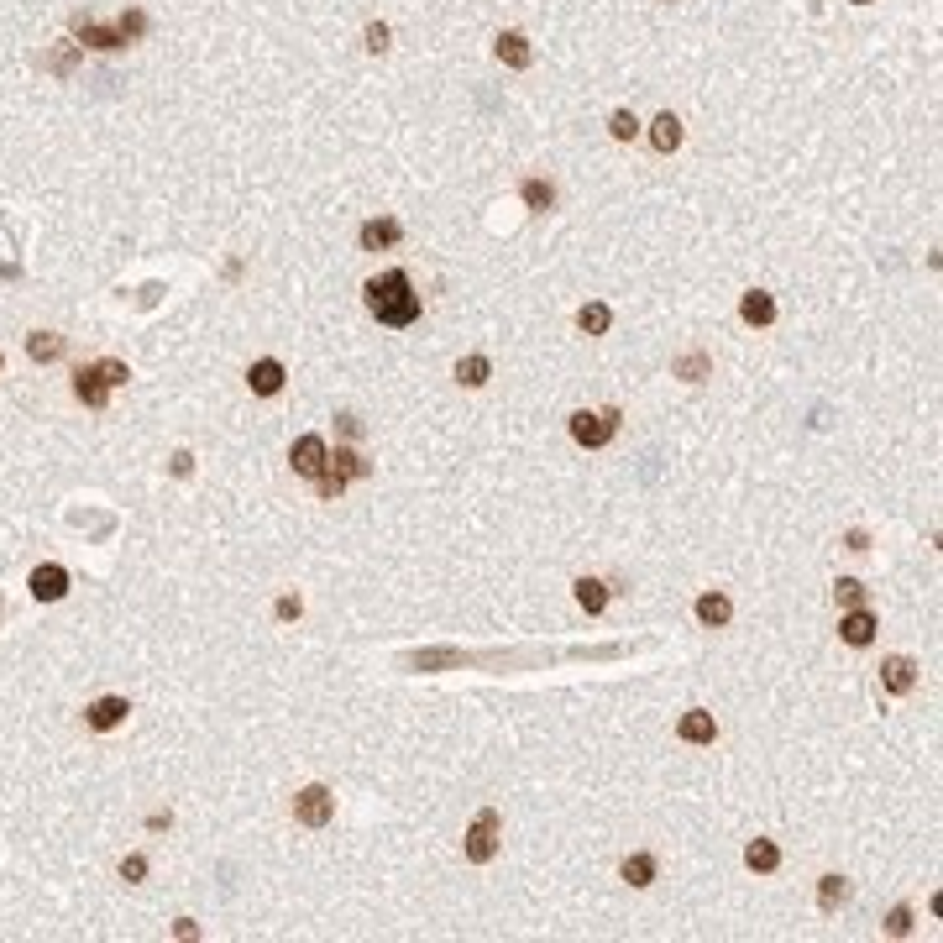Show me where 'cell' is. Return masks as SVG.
<instances>
[{"label": "cell", "mask_w": 943, "mask_h": 943, "mask_svg": "<svg viewBox=\"0 0 943 943\" xmlns=\"http://www.w3.org/2000/svg\"><path fill=\"white\" fill-rule=\"evenodd\" d=\"M362 299H367V310H373L377 325L404 331V325H415V320H419V293H415V283H409V272H398V268L367 278Z\"/></svg>", "instance_id": "6da1fadb"}, {"label": "cell", "mask_w": 943, "mask_h": 943, "mask_svg": "<svg viewBox=\"0 0 943 943\" xmlns=\"http://www.w3.org/2000/svg\"><path fill=\"white\" fill-rule=\"evenodd\" d=\"M373 472V461L362 456V451H352V446H335L331 456H325V466H320V477H314V493L331 503L346 493V482H362Z\"/></svg>", "instance_id": "7a4b0ae2"}, {"label": "cell", "mask_w": 943, "mask_h": 943, "mask_svg": "<svg viewBox=\"0 0 943 943\" xmlns=\"http://www.w3.org/2000/svg\"><path fill=\"white\" fill-rule=\"evenodd\" d=\"M503 817L498 807H482L477 817H472V828H466V838H461V855L472 859V865H487V859L503 849Z\"/></svg>", "instance_id": "3957f363"}, {"label": "cell", "mask_w": 943, "mask_h": 943, "mask_svg": "<svg viewBox=\"0 0 943 943\" xmlns=\"http://www.w3.org/2000/svg\"><path fill=\"white\" fill-rule=\"evenodd\" d=\"M619 409H577L571 415V440L577 446H587V451H598V446H608V440L619 436Z\"/></svg>", "instance_id": "277c9868"}, {"label": "cell", "mask_w": 943, "mask_h": 943, "mask_svg": "<svg viewBox=\"0 0 943 943\" xmlns=\"http://www.w3.org/2000/svg\"><path fill=\"white\" fill-rule=\"evenodd\" d=\"M331 817H335L331 786H304V792L293 796V823H304V828H325Z\"/></svg>", "instance_id": "5b68a950"}, {"label": "cell", "mask_w": 943, "mask_h": 943, "mask_svg": "<svg viewBox=\"0 0 943 943\" xmlns=\"http://www.w3.org/2000/svg\"><path fill=\"white\" fill-rule=\"evenodd\" d=\"M74 398L79 404H89V409H105L110 404V377H105V367L100 362H89V367H74Z\"/></svg>", "instance_id": "8992f818"}, {"label": "cell", "mask_w": 943, "mask_h": 943, "mask_svg": "<svg viewBox=\"0 0 943 943\" xmlns=\"http://www.w3.org/2000/svg\"><path fill=\"white\" fill-rule=\"evenodd\" d=\"M325 456H331V446H325V436H299L289 446V466L299 472V477H320V466H325Z\"/></svg>", "instance_id": "52a82bcc"}, {"label": "cell", "mask_w": 943, "mask_h": 943, "mask_svg": "<svg viewBox=\"0 0 943 943\" xmlns=\"http://www.w3.org/2000/svg\"><path fill=\"white\" fill-rule=\"evenodd\" d=\"M283 383H289V373H283V362H278V356H257V362L247 367V388L257 398L283 394Z\"/></svg>", "instance_id": "ba28073f"}, {"label": "cell", "mask_w": 943, "mask_h": 943, "mask_svg": "<svg viewBox=\"0 0 943 943\" xmlns=\"http://www.w3.org/2000/svg\"><path fill=\"white\" fill-rule=\"evenodd\" d=\"M880 687L891 692V697H907V692L917 687V661L912 655H886L880 661Z\"/></svg>", "instance_id": "9c48e42d"}, {"label": "cell", "mask_w": 943, "mask_h": 943, "mask_svg": "<svg viewBox=\"0 0 943 943\" xmlns=\"http://www.w3.org/2000/svg\"><path fill=\"white\" fill-rule=\"evenodd\" d=\"M74 37H79V47H95V53H116L121 47L116 26H100V21H89L84 11H74Z\"/></svg>", "instance_id": "30bf717a"}, {"label": "cell", "mask_w": 943, "mask_h": 943, "mask_svg": "<svg viewBox=\"0 0 943 943\" xmlns=\"http://www.w3.org/2000/svg\"><path fill=\"white\" fill-rule=\"evenodd\" d=\"M126 712H131V702H126V697H95V702L84 708V723H89L95 733H105V729H121Z\"/></svg>", "instance_id": "8fae6325"}, {"label": "cell", "mask_w": 943, "mask_h": 943, "mask_svg": "<svg viewBox=\"0 0 943 943\" xmlns=\"http://www.w3.org/2000/svg\"><path fill=\"white\" fill-rule=\"evenodd\" d=\"M838 640L844 645L865 650L870 640H876V613L870 608H844V619H838Z\"/></svg>", "instance_id": "7c38bea8"}, {"label": "cell", "mask_w": 943, "mask_h": 943, "mask_svg": "<svg viewBox=\"0 0 943 943\" xmlns=\"http://www.w3.org/2000/svg\"><path fill=\"white\" fill-rule=\"evenodd\" d=\"M32 598H37V603H58V598H68V571H63V566H37V571H32Z\"/></svg>", "instance_id": "4fadbf2b"}, {"label": "cell", "mask_w": 943, "mask_h": 943, "mask_svg": "<svg viewBox=\"0 0 943 943\" xmlns=\"http://www.w3.org/2000/svg\"><path fill=\"white\" fill-rule=\"evenodd\" d=\"M398 236H404V226L398 220H367V226L356 231V241H362V251H388V247H398Z\"/></svg>", "instance_id": "5bb4252c"}, {"label": "cell", "mask_w": 943, "mask_h": 943, "mask_svg": "<svg viewBox=\"0 0 943 943\" xmlns=\"http://www.w3.org/2000/svg\"><path fill=\"white\" fill-rule=\"evenodd\" d=\"M493 53H498V63H508V68H529V63H535V47H529L524 32H498Z\"/></svg>", "instance_id": "9a60e30c"}, {"label": "cell", "mask_w": 943, "mask_h": 943, "mask_svg": "<svg viewBox=\"0 0 943 943\" xmlns=\"http://www.w3.org/2000/svg\"><path fill=\"white\" fill-rule=\"evenodd\" d=\"M739 320L754 325V331H760V325H771V320H775V299L765 289H750L744 299H739Z\"/></svg>", "instance_id": "2e32d148"}, {"label": "cell", "mask_w": 943, "mask_h": 943, "mask_svg": "<svg viewBox=\"0 0 943 943\" xmlns=\"http://www.w3.org/2000/svg\"><path fill=\"white\" fill-rule=\"evenodd\" d=\"M676 733H682L687 744H712V739H718V723H712V712L692 708V712H682V723H676Z\"/></svg>", "instance_id": "e0dca14e"}, {"label": "cell", "mask_w": 943, "mask_h": 943, "mask_svg": "<svg viewBox=\"0 0 943 943\" xmlns=\"http://www.w3.org/2000/svg\"><path fill=\"white\" fill-rule=\"evenodd\" d=\"M655 870H661V859H655V855H645V849H640V855H624V865H619V876H624L629 886H634V891L655 886Z\"/></svg>", "instance_id": "ac0fdd59"}, {"label": "cell", "mask_w": 943, "mask_h": 943, "mask_svg": "<svg viewBox=\"0 0 943 943\" xmlns=\"http://www.w3.org/2000/svg\"><path fill=\"white\" fill-rule=\"evenodd\" d=\"M744 865H750L754 876H771V870H781V844H775V838H750Z\"/></svg>", "instance_id": "d6986e66"}, {"label": "cell", "mask_w": 943, "mask_h": 943, "mask_svg": "<svg viewBox=\"0 0 943 943\" xmlns=\"http://www.w3.org/2000/svg\"><path fill=\"white\" fill-rule=\"evenodd\" d=\"M650 147H655V152H676V147H682V121H676L671 110H661V116L650 121Z\"/></svg>", "instance_id": "ffe728a7"}, {"label": "cell", "mask_w": 943, "mask_h": 943, "mask_svg": "<svg viewBox=\"0 0 943 943\" xmlns=\"http://www.w3.org/2000/svg\"><path fill=\"white\" fill-rule=\"evenodd\" d=\"M697 619H702L708 629H723L733 619V603L723 598V592H702V598H697Z\"/></svg>", "instance_id": "44dd1931"}, {"label": "cell", "mask_w": 943, "mask_h": 943, "mask_svg": "<svg viewBox=\"0 0 943 943\" xmlns=\"http://www.w3.org/2000/svg\"><path fill=\"white\" fill-rule=\"evenodd\" d=\"M571 592H577V603H582L587 613H603L608 598H613V587L598 582V577H577V587H571Z\"/></svg>", "instance_id": "7402d4cb"}, {"label": "cell", "mask_w": 943, "mask_h": 943, "mask_svg": "<svg viewBox=\"0 0 943 943\" xmlns=\"http://www.w3.org/2000/svg\"><path fill=\"white\" fill-rule=\"evenodd\" d=\"M487 377H493V362H487L482 352H472V356H461V362H456V383H461V388H482Z\"/></svg>", "instance_id": "603a6c76"}, {"label": "cell", "mask_w": 943, "mask_h": 943, "mask_svg": "<svg viewBox=\"0 0 943 943\" xmlns=\"http://www.w3.org/2000/svg\"><path fill=\"white\" fill-rule=\"evenodd\" d=\"M519 200L529 210H540V215H545V210H556V184H550V179H524V184H519Z\"/></svg>", "instance_id": "cb8c5ba5"}, {"label": "cell", "mask_w": 943, "mask_h": 943, "mask_svg": "<svg viewBox=\"0 0 943 943\" xmlns=\"http://www.w3.org/2000/svg\"><path fill=\"white\" fill-rule=\"evenodd\" d=\"M26 356H32V362H58V356H63V335L32 331V335H26Z\"/></svg>", "instance_id": "d4e9b609"}, {"label": "cell", "mask_w": 943, "mask_h": 943, "mask_svg": "<svg viewBox=\"0 0 943 943\" xmlns=\"http://www.w3.org/2000/svg\"><path fill=\"white\" fill-rule=\"evenodd\" d=\"M834 603L838 608H870V587L859 582V577H838V582H834Z\"/></svg>", "instance_id": "484cf974"}, {"label": "cell", "mask_w": 943, "mask_h": 943, "mask_svg": "<svg viewBox=\"0 0 943 943\" xmlns=\"http://www.w3.org/2000/svg\"><path fill=\"white\" fill-rule=\"evenodd\" d=\"M608 325H613V310H608V304H582V310H577V331L582 335H608Z\"/></svg>", "instance_id": "4316f807"}, {"label": "cell", "mask_w": 943, "mask_h": 943, "mask_svg": "<svg viewBox=\"0 0 943 943\" xmlns=\"http://www.w3.org/2000/svg\"><path fill=\"white\" fill-rule=\"evenodd\" d=\"M844 901H849V880H844V876H823V880H817V907H823V912H834V907H844Z\"/></svg>", "instance_id": "83f0119b"}, {"label": "cell", "mask_w": 943, "mask_h": 943, "mask_svg": "<svg viewBox=\"0 0 943 943\" xmlns=\"http://www.w3.org/2000/svg\"><path fill=\"white\" fill-rule=\"evenodd\" d=\"M608 137H613V142H634V137H640V116H634V110H613V116H608Z\"/></svg>", "instance_id": "f1b7e54d"}, {"label": "cell", "mask_w": 943, "mask_h": 943, "mask_svg": "<svg viewBox=\"0 0 943 943\" xmlns=\"http://www.w3.org/2000/svg\"><path fill=\"white\" fill-rule=\"evenodd\" d=\"M362 47H367V53H373V58H383V53H388V47H394V32H388V26H383V21H367V32H362Z\"/></svg>", "instance_id": "f546056e"}, {"label": "cell", "mask_w": 943, "mask_h": 943, "mask_svg": "<svg viewBox=\"0 0 943 943\" xmlns=\"http://www.w3.org/2000/svg\"><path fill=\"white\" fill-rule=\"evenodd\" d=\"M116 32H121V42H137V37L147 32V11H137V5H131V11H121Z\"/></svg>", "instance_id": "4dcf8cb0"}, {"label": "cell", "mask_w": 943, "mask_h": 943, "mask_svg": "<svg viewBox=\"0 0 943 943\" xmlns=\"http://www.w3.org/2000/svg\"><path fill=\"white\" fill-rule=\"evenodd\" d=\"M886 933H891V938H907V933H912V907H907V901L886 912Z\"/></svg>", "instance_id": "1f68e13d"}, {"label": "cell", "mask_w": 943, "mask_h": 943, "mask_svg": "<svg viewBox=\"0 0 943 943\" xmlns=\"http://www.w3.org/2000/svg\"><path fill=\"white\" fill-rule=\"evenodd\" d=\"M121 880L142 886V880H147V855H126V859H121Z\"/></svg>", "instance_id": "d6a6232c"}, {"label": "cell", "mask_w": 943, "mask_h": 943, "mask_svg": "<svg viewBox=\"0 0 943 943\" xmlns=\"http://www.w3.org/2000/svg\"><path fill=\"white\" fill-rule=\"evenodd\" d=\"M272 613H278V619H283V624H293V619H299V613H304V603H299V592H283V598H278V603H272Z\"/></svg>", "instance_id": "836d02e7"}, {"label": "cell", "mask_w": 943, "mask_h": 943, "mask_svg": "<svg viewBox=\"0 0 943 943\" xmlns=\"http://www.w3.org/2000/svg\"><path fill=\"white\" fill-rule=\"evenodd\" d=\"M676 373H687V383H702V373H708V356H682V362H676Z\"/></svg>", "instance_id": "e575fe53"}, {"label": "cell", "mask_w": 943, "mask_h": 943, "mask_svg": "<svg viewBox=\"0 0 943 943\" xmlns=\"http://www.w3.org/2000/svg\"><path fill=\"white\" fill-rule=\"evenodd\" d=\"M335 430H341L346 440H362V419H356V415H335Z\"/></svg>", "instance_id": "d590c367"}, {"label": "cell", "mask_w": 943, "mask_h": 943, "mask_svg": "<svg viewBox=\"0 0 943 943\" xmlns=\"http://www.w3.org/2000/svg\"><path fill=\"white\" fill-rule=\"evenodd\" d=\"M194 472V456L189 451H173V477H189Z\"/></svg>", "instance_id": "8d00e7d4"}, {"label": "cell", "mask_w": 943, "mask_h": 943, "mask_svg": "<svg viewBox=\"0 0 943 943\" xmlns=\"http://www.w3.org/2000/svg\"><path fill=\"white\" fill-rule=\"evenodd\" d=\"M844 550H870V535H865V529H849V535H844Z\"/></svg>", "instance_id": "74e56055"}, {"label": "cell", "mask_w": 943, "mask_h": 943, "mask_svg": "<svg viewBox=\"0 0 943 943\" xmlns=\"http://www.w3.org/2000/svg\"><path fill=\"white\" fill-rule=\"evenodd\" d=\"M147 828H152V834H163V828H173V813H152V817H147Z\"/></svg>", "instance_id": "f35d334b"}, {"label": "cell", "mask_w": 943, "mask_h": 943, "mask_svg": "<svg viewBox=\"0 0 943 943\" xmlns=\"http://www.w3.org/2000/svg\"><path fill=\"white\" fill-rule=\"evenodd\" d=\"M173 933H179V938H200V922H194V917H179V928H173Z\"/></svg>", "instance_id": "ab89813d"}, {"label": "cell", "mask_w": 943, "mask_h": 943, "mask_svg": "<svg viewBox=\"0 0 943 943\" xmlns=\"http://www.w3.org/2000/svg\"><path fill=\"white\" fill-rule=\"evenodd\" d=\"M855 5H876V0H855Z\"/></svg>", "instance_id": "60d3db41"}, {"label": "cell", "mask_w": 943, "mask_h": 943, "mask_svg": "<svg viewBox=\"0 0 943 943\" xmlns=\"http://www.w3.org/2000/svg\"><path fill=\"white\" fill-rule=\"evenodd\" d=\"M0 619H5V603H0Z\"/></svg>", "instance_id": "b9f144b4"}, {"label": "cell", "mask_w": 943, "mask_h": 943, "mask_svg": "<svg viewBox=\"0 0 943 943\" xmlns=\"http://www.w3.org/2000/svg\"><path fill=\"white\" fill-rule=\"evenodd\" d=\"M0 367H5V356H0Z\"/></svg>", "instance_id": "7bdbcfd3"}]
</instances>
